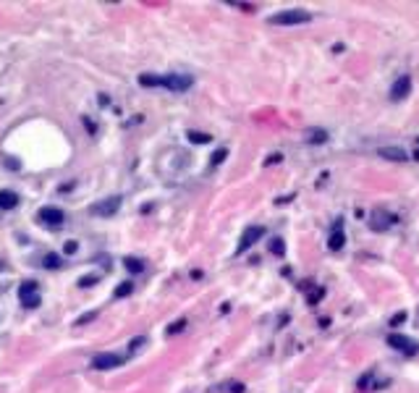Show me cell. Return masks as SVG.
<instances>
[{"label": "cell", "instance_id": "1", "mask_svg": "<svg viewBox=\"0 0 419 393\" xmlns=\"http://www.w3.org/2000/svg\"><path fill=\"white\" fill-rule=\"evenodd\" d=\"M139 84L142 87H165L170 92H186V89L194 84V79L189 73H142Z\"/></svg>", "mask_w": 419, "mask_h": 393}, {"label": "cell", "instance_id": "2", "mask_svg": "<svg viewBox=\"0 0 419 393\" xmlns=\"http://www.w3.org/2000/svg\"><path fill=\"white\" fill-rule=\"evenodd\" d=\"M309 21H312V13L304 8L278 11L275 16H270V24H275V26H299V24H309Z\"/></svg>", "mask_w": 419, "mask_h": 393}, {"label": "cell", "instance_id": "3", "mask_svg": "<svg viewBox=\"0 0 419 393\" xmlns=\"http://www.w3.org/2000/svg\"><path fill=\"white\" fill-rule=\"evenodd\" d=\"M121 210V196H105L97 205H92V215H100V218H113Z\"/></svg>", "mask_w": 419, "mask_h": 393}, {"label": "cell", "instance_id": "4", "mask_svg": "<svg viewBox=\"0 0 419 393\" xmlns=\"http://www.w3.org/2000/svg\"><path fill=\"white\" fill-rule=\"evenodd\" d=\"M19 299H21V304L24 307H40V294H37V283L34 281H24L19 286Z\"/></svg>", "mask_w": 419, "mask_h": 393}, {"label": "cell", "instance_id": "5", "mask_svg": "<svg viewBox=\"0 0 419 393\" xmlns=\"http://www.w3.org/2000/svg\"><path fill=\"white\" fill-rule=\"evenodd\" d=\"M37 218L45 223V225H50V228H58V225H63V210L60 207H55V205H48V207H42L40 213H37Z\"/></svg>", "mask_w": 419, "mask_h": 393}, {"label": "cell", "instance_id": "6", "mask_svg": "<svg viewBox=\"0 0 419 393\" xmlns=\"http://www.w3.org/2000/svg\"><path fill=\"white\" fill-rule=\"evenodd\" d=\"M265 236V228L262 225H249L244 233H241V241H239V247H236V254H241V252H246L252 244H257V241Z\"/></svg>", "mask_w": 419, "mask_h": 393}, {"label": "cell", "instance_id": "7", "mask_svg": "<svg viewBox=\"0 0 419 393\" xmlns=\"http://www.w3.org/2000/svg\"><path fill=\"white\" fill-rule=\"evenodd\" d=\"M409 95H411V76H409V73H401V76L393 82V87H391V100L398 102V100L409 97Z\"/></svg>", "mask_w": 419, "mask_h": 393}, {"label": "cell", "instance_id": "8", "mask_svg": "<svg viewBox=\"0 0 419 393\" xmlns=\"http://www.w3.org/2000/svg\"><path fill=\"white\" fill-rule=\"evenodd\" d=\"M388 343H391L396 351H403V354H409V357L419 351V343L414 338H406V336H396L393 333V336H388Z\"/></svg>", "mask_w": 419, "mask_h": 393}, {"label": "cell", "instance_id": "9", "mask_svg": "<svg viewBox=\"0 0 419 393\" xmlns=\"http://www.w3.org/2000/svg\"><path fill=\"white\" fill-rule=\"evenodd\" d=\"M123 365V357L118 354H97V357H92V367L95 370H116Z\"/></svg>", "mask_w": 419, "mask_h": 393}, {"label": "cell", "instance_id": "10", "mask_svg": "<svg viewBox=\"0 0 419 393\" xmlns=\"http://www.w3.org/2000/svg\"><path fill=\"white\" fill-rule=\"evenodd\" d=\"M377 155H380V158H385V160H393V163H403V160H409L406 149H401V147H380V149H377Z\"/></svg>", "mask_w": 419, "mask_h": 393}, {"label": "cell", "instance_id": "11", "mask_svg": "<svg viewBox=\"0 0 419 393\" xmlns=\"http://www.w3.org/2000/svg\"><path fill=\"white\" fill-rule=\"evenodd\" d=\"M19 205V194L11 189H0V210H13Z\"/></svg>", "mask_w": 419, "mask_h": 393}, {"label": "cell", "instance_id": "12", "mask_svg": "<svg viewBox=\"0 0 419 393\" xmlns=\"http://www.w3.org/2000/svg\"><path fill=\"white\" fill-rule=\"evenodd\" d=\"M344 241H346V236H344V223H335V231H333L330 239H328V247H330L333 252H338L340 247H344Z\"/></svg>", "mask_w": 419, "mask_h": 393}, {"label": "cell", "instance_id": "13", "mask_svg": "<svg viewBox=\"0 0 419 393\" xmlns=\"http://www.w3.org/2000/svg\"><path fill=\"white\" fill-rule=\"evenodd\" d=\"M369 225H372V231H385L388 225H391V220H388V215L383 213V210H375V213H372Z\"/></svg>", "mask_w": 419, "mask_h": 393}, {"label": "cell", "instance_id": "14", "mask_svg": "<svg viewBox=\"0 0 419 393\" xmlns=\"http://www.w3.org/2000/svg\"><path fill=\"white\" fill-rule=\"evenodd\" d=\"M307 142H312V144H322V142H328V131L325 129H307Z\"/></svg>", "mask_w": 419, "mask_h": 393}, {"label": "cell", "instance_id": "15", "mask_svg": "<svg viewBox=\"0 0 419 393\" xmlns=\"http://www.w3.org/2000/svg\"><path fill=\"white\" fill-rule=\"evenodd\" d=\"M123 265H126L129 273H142V270H144V262L136 260V257H126V260H123Z\"/></svg>", "mask_w": 419, "mask_h": 393}, {"label": "cell", "instance_id": "16", "mask_svg": "<svg viewBox=\"0 0 419 393\" xmlns=\"http://www.w3.org/2000/svg\"><path fill=\"white\" fill-rule=\"evenodd\" d=\"M212 137L210 134H205V131H189V142H194V144H207Z\"/></svg>", "mask_w": 419, "mask_h": 393}, {"label": "cell", "instance_id": "17", "mask_svg": "<svg viewBox=\"0 0 419 393\" xmlns=\"http://www.w3.org/2000/svg\"><path fill=\"white\" fill-rule=\"evenodd\" d=\"M270 252H273L275 257H283V254H286V244H283V239H273V241H270Z\"/></svg>", "mask_w": 419, "mask_h": 393}, {"label": "cell", "instance_id": "18", "mask_svg": "<svg viewBox=\"0 0 419 393\" xmlns=\"http://www.w3.org/2000/svg\"><path fill=\"white\" fill-rule=\"evenodd\" d=\"M134 291V283L131 281H123L121 286H118V289H116V299H123V296H129Z\"/></svg>", "mask_w": 419, "mask_h": 393}, {"label": "cell", "instance_id": "19", "mask_svg": "<svg viewBox=\"0 0 419 393\" xmlns=\"http://www.w3.org/2000/svg\"><path fill=\"white\" fill-rule=\"evenodd\" d=\"M45 267H48V270L60 267V257H58V254H48V257H45Z\"/></svg>", "mask_w": 419, "mask_h": 393}, {"label": "cell", "instance_id": "20", "mask_svg": "<svg viewBox=\"0 0 419 393\" xmlns=\"http://www.w3.org/2000/svg\"><path fill=\"white\" fill-rule=\"evenodd\" d=\"M92 283H97V276H84V278H79V286H82V289H89Z\"/></svg>", "mask_w": 419, "mask_h": 393}, {"label": "cell", "instance_id": "21", "mask_svg": "<svg viewBox=\"0 0 419 393\" xmlns=\"http://www.w3.org/2000/svg\"><path fill=\"white\" fill-rule=\"evenodd\" d=\"M183 325H186L183 320H178V323H173V325H170V328H168V336H176V333H178V330H183Z\"/></svg>", "mask_w": 419, "mask_h": 393}, {"label": "cell", "instance_id": "22", "mask_svg": "<svg viewBox=\"0 0 419 393\" xmlns=\"http://www.w3.org/2000/svg\"><path fill=\"white\" fill-rule=\"evenodd\" d=\"M95 317H97V312H89V315L79 317V320H76V325H84V323H89V320H95Z\"/></svg>", "mask_w": 419, "mask_h": 393}, {"label": "cell", "instance_id": "23", "mask_svg": "<svg viewBox=\"0 0 419 393\" xmlns=\"http://www.w3.org/2000/svg\"><path fill=\"white\" fill-rule=\"evenodd\" d=\"M223 158H225V149H218V152L212 155V165H218V163H220Z\"/></svg>", "mask_w": 419, "mask_h": 393}, {"label": "cell", "instance_id": "24", "mask_svg": "<svg viewBox=\"0 0 419 393\" xmlns=\"http://www.w3.org/2000/svg\"><path fill=\"white\" fill-rule=\"evenodd\" d=\"M63 252H66V254H73V252H76V241H66Z\"/></svg>", "mask_w": 419, "mask_h": 393}, {"label": "cell", "instance_id": "25", "mask_svg": "<svg viewBox=\"0 0 419 393\" xmlns=\"http://www.w3.org/2000/svg\"><path fill=\"white\" fill-rule=\"evenodd\" d=\"M142 343H144V338H134L129 349H131V351H136V349H139V346H142Z\"/></svg>", "mask_w": 419, "mask_h": 393}, {"label": "cell", "instance_id": "26", "mask_svg": "<svg viewBox=\"0 0 419 393\" xmlns=\"http://www.w3.org/2000/svg\"><path fill=\"white\" fill-rule=\"evenodd\" d=\"M414 158H416V160H419V149H416V152H414Z\"/></svg>", "mask_w": 419, "mask_h": 393}, {"label": "cell", "instance_id": "27", "mask_svg": "<svg viewBox=\"0 0 419 393\" xmlns=\"http://www.w3.org/2000/svg\"><path fill=\"white\" fill-rule=\"evenodd\" d=\"M416 149H419V139H416Z\"/></svg>", "mask_w": 419, "mask_h": 393}]
</instances>
